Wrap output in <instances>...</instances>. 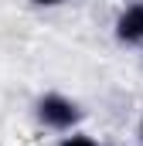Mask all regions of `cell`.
I'll return each mask as SVG.
<instances>
[{
    "label": "cell",
    "instance_id": "obj_1",
    "mask_svg": "<svg viewBox=\"0 0 143 146\" xmlns=\"http://www.w3.org/2000/svg\"><path fill=\"white\" fill-rule=\"evenodd\" d=\"M78 106L65 99V95H58V92H48V95H41L37 99V119L48 126V129H58V133H65L72 129L75 122H78Z\"/></svg>",
    "mask_w": 143,
    "mask_h": 146
},
{
    "label": "cell",
    "instance_id": "obj_2",
    "mask_svg": "<svg viewBox=\"0 0 143 146\" xmlns=\"http://www.w3.org/2000/svg\"><path fill=\"white\" fill-rule=\"evenodd\" d=\"M116 37L126 41V44H140L143 41V3H130L116 17Z\"/></svg>",
    "mask_w": 143,
    "mask_h": 146
},
{
    "label": "cell",
    "instance_id": "obj_3",
    "mask_svg": "<svg viewBox=\"0 0 143 146\" xmlns=\"http://www.w3.org/2000/svg\"><path fill=\"white\" fill-rule=\"evenodd\" d=\"M61 146H102V143H96L92 136H82V133H78V136H65Z\"/></svg>",
    "mask_w": 143,
    "mask_h": 146
},
{
    "label": "cell",
    "instance_id": "obj_4",
    "mask_svg": "<svg viewBox=\"0 0 143 146\" xmlns=\"http://www.w3.org/2000/svg\"><path fill=\"white\" fill-rule=\"evenodd\" d=\"M34 3H41V7H55V3H61V0H34Z\"/></svg>",
    "mask_w": 143,
    "mask_h": 146
}]
</instances>
